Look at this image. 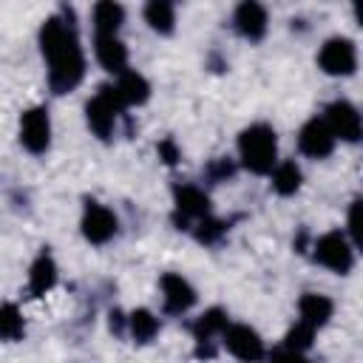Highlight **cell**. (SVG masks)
<instances>
[{
  "mask_svg": "<svg viewBox=\"0 0 363 363\" xmlns=\"http://www.w3.org/2000/svg\"><path fill=\"white\" fill-rule=\"evenodd\" d=\"M40 54L45 60L48 88L54 94L74 91L85 77V51L77 31V17L71 6H62L57 14L45 17L37 34Z\"/></svg>",
  "mask_w": 363,
  "mask_h": 363,
  "instance_id": "1",
  "label": "cell"
},
{
  "mask_svg": "<svg viewBox=\"0 0 363 363\" xmlns=\"http://www.w3.org/2000/svg\"><path fill=\"white\" fill-rule=\"evenodd\" d=\"M238 159L244 170L255 176H269L272 167L278 164V136L272 125L267 122H252L238 133Z\"/></svg>",
  "mask_w": 363,
  "mask_h": 363,
  "instance_id": "2",
  "label": "cell"
},
{
  "mask_svg": "<svg viewBox=\"0 0 363 363\" xmlns=\"http://www.w3.org/2000/svg\"><path fill=\"white\" fill-rule=\"evenodd\" d=\"M125 102L116 91V85H99L96 94L85 102V122L91 128V133L102 142H111L119 125V116L125 113Z\"/></svg>",
  "mask_w": 363,
  "mask_h": 363,
  "instance_id": "3",
  "label": "cell"
},
{
  "mask_svg": "<svg viewBox=\"0 0 363 363\" xmlns=\"http://www.w3.org/2000/svg\"><path fill=\"white\" fill-rule=\"evenodd\" d=\"M312 261L335 275H349L354 267V247L340 230H329L312 244Z\"/></svg>",
  "mask_w": 363,
  "mask_h": 363,
  "instance_id": "4",
  "label": "cell"
},
{
  "mask_svg": "<svg viewBox=\"0 0 363 363\" xmlns=\"http://www.w3.org/2000/svg\"><path fill=\"white\" fill-rule=\"evenodd\" d=\"M210 196L199 184H173V224L176 230H193L201 218L213 216L210 213Z\"/></svg>",
  "mask_w": 363,
  "mask_h": 363,
  "instance_id": "5",
  "label": "cell"
},
{
  "mask_svg": "<svg viewBox=\"0 0 363 363\" xmlns=\"http://www.w3.org/2000/svg\"><path fill=\"white\" fill-rule=\"evenodd\" d=\"M79 230H82V238L94 247H102L108 241L116 238L119 233V218L111 207L99 204V201H85L82 207V218H79Z\"/></svg>",
  "mask_w": 363,
  "mask_h": 363,
  "instance_id": "6",
  "label": "cell"
},
{
  "mask_svg": "<svg viewBox=\"0 0 363 363\" xmlns=\"http://www.w3.org/2000/svg\"><path fill=\"white\" fill-rule=\"evenodd\" d=\"M318 68L326 77H352L357 71V48L349 37H329L318 51Z\"/></svg>",
  "mask_w": 363,
  "mask_h": 363,
  "instance_id": "7",
  "label": "cell"
},
{
  "mask_svg": "<svg viewBox=\"0 0 363 363\" xmlns=\"http://www.w3.org/2000/svg\"><path fill=\"white\" fill-rule=\"evenodd\" d=\"M20 145L34 156H43L51 147V116H48L45 105H34V108L23 111V116H20Z\"/></svg>",
  "mask_w": 363,
  "mask_h": 363,
  "instance_id": "8",
  "label": "cell"
},
{
  "mask_svg": "<svg viewBox=\"0 0 363 363\" xmlns=\"http://www.w3.org/2000/svg\"><path fill=\"white\" fill-rule=\"evenodd\" d=\"M335 145H337V136L332 133V128H329V122L323 116L306 119L301 125V130H298V150L303 156H309V159H326V156H332Z\"/></svg>",
  "mask_w": 363,
  "mask_h": 363,
  "instance_id": "9",
  "label": "cell"
},
{
  "mask_svg": "<svg viewBox=\"0 0 363 363\" xmlns=\"http://www.w3.org/2000/svg\"><path fill=\"white\" fill-rule=\"evenodd\" d=\"M323 119L329 122L332 133L340 139V142H360L363 139V113L349 102V99H335L326 105L323 111Z\"/></svg>",
  "mask_w": 363,
  "mask_h": 363,
  "instance_id": "10",
  "label": "cell"
},
{
  "mask_svg": "<svg viewBox=\"0 0 363 363\" xmlns=\"http://www.w3.org/2000/svg\"><path fill=\"white\" fill-rule=\"evenodd\" d=\"M221 343L235 360H261V357H267L264 340L250 323H227V329L221 335Z\"/></svg>",
  "mask_w": 363,
  "mask_h": 363,
  "instance_id": "11",
  "label": "cell"
},
{
  "mask_svg": "<svg viewBox=\"0 0 363 363\" xmlns=\"http://www.w3.org/2000/svg\"><path fill=\"white\" fill-rule=\"evenodd\" d=\"M159 289H162V306L167 315H187L196 306V289L179 272H164L159 278Z\"/></svg>",
  "mask_w": 363,
  "mask_h": 363,
  "instance_id": "12",
  "label": "cell"
},
{
  "mask_svg": "<svg viewBox=\"0 0 363 363\" xmlns=\"http://www.w3.org/2000/svg\"><path fill=\"white\" fill-rule=\"evenodd\" d=\"M233 28L250 40V43H261L267 28H269V17L261 0H241L233 11Z\"/></svg>",
  "mask_w": 363,
  "mask_h": 363,
  "instance_id": "13",
  "label": "cell"
},
{
  "mask_svg": "<svg viewBox=\"0 0 363 363\" xmlns=\"http://www.w3.org/2000/svg\"><path fill=\"white\" fill-rule=\"evenodd\" d=\"M227 323H230V318H227V312H224L221 306H210L207 312H201V315L193 320V337H196V343H199V354H213L210 343L224 335Z\"/></svg>",
  "mask_w": 363,
  "mask_h": 363,
  "instance_id": "14",
  "label": "cell"
},
{
  "mask_svg": "<svg viewBox=\"0 0 363 363\" xmlns=\"http://www.w3.org/2000/svg\"><path fill=\"white\" fill-rule=\"evenodd\" d=\"M94 57H96V62H99L108 74H113V77H119L122 71H128V48H125V43L119 40V34L94 37Z\"/></svg>",
  "mask_w": 363,
  "mask_h": 363,
  "instance_id": "15",
  "label": "cell"
},
{
  "mask_svg": "<svg viewBox=\"0 0 363 363\" xmlns=\"http://www.w3.org/2000/svg\"><path fill=\"white\" fill-rule=\"evenodd\" d=\"M54 284H57V261H54V255L48 250H43L28 267L26 289H28L31 298H43V295H48L54 289Z\"/></svg>",
  "mask_w": 363,
  "mask_h": 363,
  "instance_id": "16",
  "label": "cell"
},
{
  "mask_svg": "<svg viewBox=\"0 0 363 363\" xmlns=\"http://www.w3.org/2000/svg\"><path fill=\"white\" fill-rule=\"evenodd\" d=\"M335 312V303L320 292H303L298 298V320H303L312 329H323Z\"/></svg>",
  "mask_w": 363,
  "mask_h": 363,
  "instance_id": "17",
  "label": "cell"
},
{
  "mask_svg": "<svg viewBox=\"0 0 363 363\" xmlns=\"http://www.w3.org/2000/svg\"><path fill=\"white\" fill-rule=\"evenodd\" d=\"M91 23H94V37H105V34H119L122 23H125V9L119 0H96L94 11H91Z\"/></svg>",
  "mask_w": 363,
  "mask_h": 363,
  "instance_id": "18",
  "label": "cell"
},
{
  "mask_svg": "<svg viewBox=\"0 0 363 363\" xmlns=\"http://www.w3.org/2000/svg\"><path fill=\"white\" fill-rule=\"evenodd\" d=\"M176 6L179 0H145V23L156 34L170 37L176 31Z\"/></svg>",
  "mask_w": 363,
  "mask_h": 363,
  "instance_id": "19",
  "label": "cell"
},
{
  "mask_svg": "<svg viewBox=\"0 0 363 363\" xmlns=\"http://www.w3.org/2000/svg\"><path fill=\"white\" fill-rule=\"evenodd\" d=\"M113 85H116V91H119V96H122V102L128 108H139V105H145L150 99V82L139 71H130V68L122 71Z\"/></svg>",
  "mask_w": 363,
  "mask_h": 363,
  "instance_id": "20",
  "label": "cell"
},
{
  "mask_svg": "<svg viewBox=\"0 0 363 363\" xmlns=\"http://www.w3.org/2000/svg\"><path fill=\"white\" fill-rule=\"evenodd\" d=\"M301 182H303V173H301L295 159L278 162L269 173V187H272L275 196H295L301 190Z\"/></svg>",
  "mask_w": 363,
  "mask_h": 363,
  "instance_id": "21",
  "label": "cell"
},
{
  "mask_svg": "<svg viewBox=\"0 0 363 363\" xmlns=\"http://www.w3.org/2000/svg\"><path fill=\"white\" fill-rule=\"evenodd\" d=\"M128 335L136 340V343H150L156 335H159V318L150 312V309H133L128 315Z\"/></svg>",
  "mask_w": 363,
  "mask_h": 363,
  "instance_id": "22",
  "label": "cell"
},
{
  "mask_svg": "<svg viewBox=\"0 0 363 363\" xmlns=\"http://www.w3.org/2000/svg\"><path fill=\"white\" fill-rule=\"evenodd\" d=\"M23 335H26L23 312L17 309V303H3L0 306V337L6 343H14V340H23Z\"/></svg>",
  "mask_w": 363,
  "mask_h": 363,
  "instance_id": "23",
  "label": "cell"
},
{
  "mask_svg": "<svg viewBox=\"0 0 363 363\" xmlns=\"http://www.w3.org/2000/svg\"><path fill=\"white\" fill-rule=\"evenodd\" d=\"M227 227H230L227 221L207 216V218H201V221L193 227V235H196V241H201V244H216V241H221V238L227 235Z\"/></svg>",
  "mask_w": 363,
  "mask_h": 363,
  "instance_id": "24",
  "label": "cell"
},
{
  "mask_svg": "<svg viewBox=\"0 0 363 363\" xmlns=\"http://www.w3.org/2000/svg\"><path fill=\"white\" fill-rule=\"evenodd\" d=\"M346 230H349V241L357 252H363V199H354L349 204L346 213Z\"/></svg>",
  "mask_w": 363,
  "mask_h": 363,
  "instance_id": "25",
  "label": "cell"
},
{
  "mask_svg": "<svg viewBox=\"0 0 363 363\" xmlns=\"http://www.w3.org/2000/svg\"><path fill=\"white\" fill-rule=\"evenodd\" d=\"M233 173H235V164H233L230 159H216V162L207 167V179H210L213 184H218V182H227Z\"/></svg>",
  "mask_w": 363,
  "mask_h": 363,
  "instance_id": "26",
  "label": "cell"
},
{
  "mask_svg": "<svg viewBox=\"0 0 363 363\" xmlns=\"http://www.w3.org/2000/svg\"><path fill=\"white\" fill-rule=\"evenodd\" d=\"M156 153H159V159H162L164 164H176V162L182 159V150H179V145L173 142V136H164V139L156 145Z\"/></svg>",
  "mask_w": 363,
  "mask_h": 363,
  "instance_id": "27",
  "label": "cell"
},
{
  "mask_svg": "<svg viewBox=\"0 0 363 363\" xmlns=\"http://www.w3.org/2000/svg\"><path fill=\"white\" fill-rule=\"evenodd\" d=\"M352 11H354V20H357L360 28H363V0H352Z\"/></svg>",
  "mask_w": 363,
  "mask_h": 363,
  "instance_id": "28",
  "label": "cell"
}]
</instances>
